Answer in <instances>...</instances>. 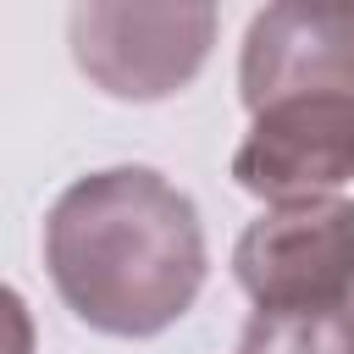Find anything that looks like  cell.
<instances>
[{"label": "cell", "instance_id": "1", "mask_svg": "<svg viewBox=\"0 0 354 354\" xmlns=\"http://www.w3.org/2000/svg\"><path fill=\"white\" fill-rule=\"evenodd\" d=\"M44 266L77 321L111 337H155L205 288L194 199L149 166L77 177L44 221Z\"/></svg>", "mask_w": 354, "mask_h": 354}, {"label": "cell", "instance_id": "2", "mask_svg": "<svg viewBox=\"0 0 354 354\" xmlns=\"http://www.w3.org/2000/svg\"><path fill=\"white\" fill-rule=\"evenodd\" d=\"M72 61L116 100H166L210 55V6H77L66 17Z\"/></svg>", "mask_w": 354, "mask_h": 354}, {"label": "cell", "instance_id": "3", "mask_svg": "<svg viewBox=\"0 0 354 354\" xmlns=\"http://www.w3.org/2000/svg\"><path fill=\"white\" fill-rule=\"evenodd\" d=\"M232 271L254 310L354 299V205L337 194L271 205L260 221L243 227Z\"/></svg>", "mask_w": 354, "mask_h": 354}, {"label": "cell", "instance_id": "4", "mask_svg": "<svg viewBox=\"0 0 354 354\" xmlns=\"http://www.w3.org/2000/svg\"><path fill=\"white\" fill-rule=\"evenodd\" d=\"M232 177L271 205L326 199L354 177V94H299L254 111Z\"/></svg>", "mask_w": 354, "mask_h": 354}, {"label": "cell", "instance_id": "5", "mask_svg": "<svg viewBox=\"0 0 354 354\" xmlns=\"http://www.w3.org/2000/svg\"><path fill=\"white\" fill-rule=\"evenodd\" d=\"M238 88L249 111L299 94H354V6H266L243 33Z\"/></svg>", "mask_w": 354, "mask_h": 354}, {"label": "cell", "instance_id": "6", "mask_svg": "<svg viewBox=\"0 0 354 354\" xmlns=\"http://www.w3.org/2000/svg\"><path fill=\"white\" fill-rule=\"evenodd\" d=\"M238 354H354V299L254 310L238 337Z\"/></svg>", "mask_w": 354, "mask_h": 354}]
</instances>
